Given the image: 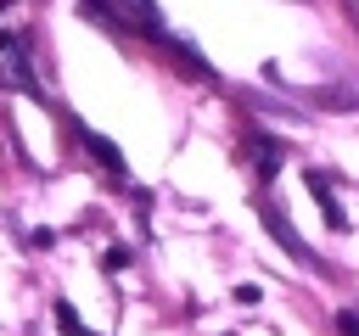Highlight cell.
<instances>
[{"label": "cell", "mask_w": 359, "mask_h": 336, "mask_svg": "<svg viewBox=\"0 0 359 336\" xmlns=\"http://www.w3.org/2000/svg\"><path fill=\"white\" fill-rule=\"evenodd\" d=\"M0 84H11V90H22V95H34L28 50H22V39H17V34H0Z\"/></svg>", "instance_id": "6da1fadb"}, {"label": "cell", "mask_w": 359, "mask_h": 336, "mask_svg": "<svg viewBox=\"0 0 359 336\" xmlns=\"http://www.w3.org/2000/svg\"><path fill=\"white\" fill-rule=\"evenodd\" d=\"M107 17H118L123 28H140V34H157V11H151V0H95Z\"/></svg>", "instance_id": "7a4b0ae2"}, {"label": "cell", "mask_w": 359, "mask_h": 336, "mask_svg": "<svg viewBox=\"0 0 359 336\" xmlns=\"http://www.w3.org/2000/svg\"><path fill=\"white\" fill-rule=\"evenodd\" d=\"M79 140H84V151H90V157H95V162H101V168H107L112 179H123V157H118V151H112V146H107L101 134H90V129H79Z\"/></svg>", "instance_id": "3957f363"}, {"label": "cell", "mask_w": 359, "mask_h": 336, "mask_svg": "<svg viewBox=\"0 0 359 336\" xmlns=\"http://www.w3.org/2000/svg\"><path fill=\"white\" fill-rule=\"evenodd\" d=\"M309 185H314V196H320V213H325V224H331V230H348V218H342V207H337V196H331V179H325V174H314Z\"/></svg>", "instance_id": "277c9868"}, {"label": "cell", "mask_w": 359, "mask_h": 336, "mask_svg": "<svg viewBox=\"0 0 359 336\" xmlns=\"http://www.w3.org/2000/svg\"><path fill=\"white\" fill-rule=\"evenodd\" d=\"M252 157H258V179H275V168H280V146H275L269 134H252Z\"/></svg>", "instance_id": "5b68a950"}, {"label": "cell", "mask_w": 359, "mask_h": 336, "mask_svg": "<svg viewBox=\"0 0 359 336\" xmlns=\"http://www.w3.org/2000/svg\"><path fill=\"white\" fill-rule=\"evenodd\" d=\"M56 319H62V330H67V336H84V325H79V314H73L67 302H56Z\"/></svg>", "instance_id": "8992f818"}, {"label": "cell", "mask_w": 359, "mask_h": 336, "mask_svg": "<svg viewBox=\"0 0 359 336\" xmlns=\"http://www.w3.org/2000/svg\"><path fill=\"white\" fill-rule=\"evenodd\" d=\"M337 330H342V336H359V308H342V314H337Z\"/></svg>", "instance_id": "52a82bcc"}]
</instances>
